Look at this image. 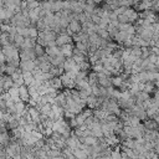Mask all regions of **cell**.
Instances as JSON below:
<instances>
[{
    "mask_svg": "<svg viewBox=\"0 0 159 159\" xmlns=\"http://www.w3.org/2000/svg\"><path fill=\"white\" fill-rule=\"evenodd\" d=\"M60 78H61V81H62V87L63 88H67V90H72V88H75L76 87V82H75V80L73 78H71L67 73H63V75H61L60 76Z\"/></svg>",
    "mask_w": 159,
    "mask_h": 159,
    "instance_id": "6da1fadb",
    "label": "cell"
},
{
    "mask_svg": "<svg viewBox=\"0 0 159 159\" xmlns=\"http://www.w3.org/2000/svg\"><path fill=\"white\" fill-rule=\"evenodd\" d=\"M10 77L12 78V82H14V86H15V87L19 88L20 86L24 85V76H22V71H21L20 67H18L16 71L12 73Z\"/></svg>",
    "mask_w": 159,
    "mask_h": 159,
    "instance_id": "7a4b0ae2",
    "label": "cell"
},
{
    "mask_svg": "<svg viewBox=\"0 0 159 159\" xmlns=\"http://www.w3.org/2000/svg\"><path fill=\"white\" fill-rule=\"evenodd\" d=\"M20 51V61H34L36 59V55L34 52V49L29 50H19Z\"/></svg>",
    "mask_w": 159,
    "mask_h": 159,
    "instance_id": "3957f363",
    "label": "cell"
},
{
    "mask_svg": "<svg viewBox=\"0 0 159 159\" xmlns=\"http://www.w3.org/2000/svg\"><path fill=\"white\" fill-rule=\"evenodd\" d=\"M63 70L65 72H69V71H80V67L78 65H76V62L73 61L72 56L71 57H66L65 62H63Z\"/></svg>",
    "mask_w": 159,
    "mask_h": 159,
    "instance_id": "277c9868",
    "label": "cell"
},
{
    "mask_svg": "<svg viewBox=\"0 0 159 159\" xmlns=\"http://www.w3.org/2000/svg\"><path fill=\"white\" fill-rule=\"evenodd\" d=\"M72 37L70 36V35H67V34H57V37H56V45L60 47V46H62V45H65V44H72Z\"/></svg>",
    "mask_w": 159,
    "mask_h": 159,
    "instance_id": "5b68a950",
    "label": "cell"
},
{
    "mask_svg": "<svg viewBox=\"0 0 159 159\" xmlns=\"http://www.w3.org/2000/svg\"><path fill=\"white\" fill-rule=\"evenodd\" d=\"M97 83H98V86H101V87L110 88V87L112 86V83H111V77H108V76L103 75L102 72H100V73H98V78H97Z\"/></svg>",
    "mask_w": 159,
    "mask_h": 159,
    "instance_id": "8992f818",
    "label": "cell"
},
{
    "mask_svg": "<svg viewBox=\"0 0 159 159\" xmlns=\"http://www.w3.org/2000/svg\"><path fill=\"white\" fill-rule=\"evenodd\" d=\"M19 98L25 102V103H28L29 100H30V93H29V87L26 86V85H22L19 87Z\"/></svg>",
    "mask_w": 159,
    "mask_h": 159,
    "instance_id": "52a82bcc",
    "label": "cell"
},
{
    "mask_svg": "<svg viewBox=\"0 0 159 159\" xmlns=\"http://www.w3.org/2000/svg\"><path fill=\"white\" fill-rule=\"evenodd\" d=\"M124 15L126 16H128V19H129V22L130 24H134L136 22V20L139 18V12L138 11H136L132 6H129V8H127L126 9V11H124Z\"/></svg>",
    "mask_w": 159,
    "mask_h": 159,
    "instance_id": "ba28073f",
    "label": "cell"
},
{
    "mask_svg": "<svg viewBox=\"0 0 159 159\" xmlns=\"http://www.w3.org/2000/svg\"><path fill=\"white\" fill-rule=\"evenodd\" d=\"M88 44H90V46H93V47L100 49V45H101V37L98 36L97 32L90 34V35H88Z\"/></svg>",
    "mask_w": 159,
    "mask_h": 159,
    "instance_id": "9c48e42d",
    "label": "cell"
},
{
    "mask_svg": "<svg viewBox=\"0 0 159 159\" xmlns=\"http://www.w3.org/2000/svg\"><path fill=\"white\" fill-rule=\"evenodd\" d=\"M19 67L21 69L22 72H31L36 66L34 61H20V66Z\"/></svg>",
    "mask_w": 159,
    "mask_h": 159,
    "instance_id": "30bf717a",
    "label": "cell"
},
{
    "mask_svg": "<svg viewBox=\"0 0 159 159\" xmlns=\"http://www.w3.org/2000/svg\"><path fill=\"white\" fill-rule=\"evenodd\" d=\"M65 60H66V57H65L62 54H60V55H57V56L50 57V63H51L52 66H59V67H63Z\"/></svg>",
    "mask_w": 159,
    "mask_h": 159,
    "instance_id": "8fae6325",
    "label": "cell"
},
{
    "mask_svg": "<svg viewBox=\"0 0 159 159\" xmlns=\"http://www.w3.org/2000/svg\"><path fill=\"white\" fill-rule=\"evenodd\" d=\"M73 44H65L62 46H60V50H61V54L65 56V57H71L72 56V50H73Z\"/></svg>",
    "mask_w": 159,
    "mask_h": 159,
    "instance_id": "7c38bea8",
    "label": "cell"
},
{
    "mask_svg": "<svg viewBox=\"0 0 159 159\" xmlns=\"http://www.w3.org/2000/svg\"><path fill=\"white\" fill-rule=\"evenodd\" d=\"M45 54H46L47 56H50V57H52V56H57V55L61 54V50H60V47H59L57 45L47 46V47H45Z\"/></svg>",
    "mask_w": 159,
    "mask_h": 159,
    "instance_id": "4fadbf2b",
    "label": "cell"
},
{
    "mask_svg": "<svg viewBox=\"0 0 159 159\" xmlns=\"http://www.w3.org/2000/svg\"><path fill=\"white\" fill-rule=\"evenodd\" d=\"M36 45V40L35 39H31V37H25L24 42L21 45V47L19 50H29V49H34Z\"/></svg>",
    "mask_w": 159,
    "mask_h": 159,
    "instance_id": "5bb4252c",
    "label": "cell"
},
{
    "mask_svg": "<svg viewBox=\"0 0 159 159\" xmlns=\"http://www.w3.org/2000/svg\"><path fill=\"white\" fill-rule=\"evenodd\" d=\"M67 29H70L73 34H78V32H81L82 25H81V22H80L78 20H72V21H70Z\"/></svg>",
    "mask_w": 159,
    "mask_h": 159,
    "instance_id": "9a60e30c",
    "label": "cell"
},
{
    "mask_svg": "<svg viewBox=\"0 0 159 159\" xmlns=\"http://www.w3.org/2000/svg\"><path fill=\"white\" fill-rule=\"evenodd\" d=\"M143 124H144V127H145V129H149V130H155V129H158V123L154 121L153 118H147L145 121H143L142 122Z\"/></svg>",
    "mask_w": 159,
    "mask_h": 159,
    "instance_id": "2e32d148",
    "label": "cell"
},
{
    "mask_svg": "<svg viewBox=\"0 0 159 159\" xmlns=\"http://www.w3.org/2000/svg\"><path fill=\"white\" fill-rule=\"evenodd\" d=\"M49 82H50V86H52V87H54L55 90H57V91H60V90L63 88V87H62V81H61V78L57 77V76H54Z\"/></svg>",
    "mask_w": 159,
    "mask_h": 159,
    "instance_id": "e0dca14e",
    "label": "cell"
},
{
    "mask_svg": "<svg viewBox=\"0 0 159 159\" xmlns=\"http://www.w3.org/2000/svg\"><path fill=\"white\" fill-rule=\"evenodd\" d=\"M11 140V134L9 132H3V133H0V144L6 147V145L10 143Z\"/></svg>",
    "mask_w": 159,
    "mask_h": 159,
    "instance_id": "ac0fdd59",
    "label": "cell"
},
{
    "mask_svg": "<svg viewBox=\"0 0 159 159\" xmlns=\"http://www.w3.org/2000/svg\"><path fill=\"white\" fill-rule=\"evenodd\" d=\"M111 83L114 88H119L122 86L123 83V78L121 77V75H118V76H112L111 77Z\"/></svg>",
    "mask_w": 159,
    "mask_h": 159,
    "instance_id": "d6986e66",
    "label": "cell"
},
{
    "mask_svg": "<svg viewBox=\"0 0 159 159\" xmlns=\"http://www.w3.org/2000/svg\"><path fill=\"white\" fill-rule=\"evenodd\" d=\"M155 90H157V87H155L154 82H152V81H148V82H145V83H144L143 91H144V92H147V93L152 95V93H153V92H154Z\"/></svg>",
    "mask_w": 159,
    "mask_h": 159,
    "instance_id": "ffe728a7",
    "label": "cell"
},
{
    "mask_svg": "<svg viewBox=\"0 0 159 159\" xmlns=\"http://www.w3.org/2000/svg\"><path fill=\"white\" fill-rule=\"evenodd\" d=\"M158 107H157V106H154V104H151L149 106V107L147 108V110H145V113H147V117L148 118H154L157 114H158Z\"/></svg>",
    "mask_w": 159,
    "mask_h": 159,
    "instance_id": "44dd1931",
    "label": "cell"
},
{
    "mask_svg": "<svg viewBox=\"0 0 159 159\" xmlns=\"http://www.w3.org/2000/svg\"><path fill=\"white\" fill-rule=\"evenodd\" d=\"M121 145H124V147L129 148V149H133L134 148V138H126L121 142Z\"/></svg>",
    "mask_w": 159,
    "mask_h": 159,
    "instance_id": "7402d4cb",
    "label": "cell"
},
{
    "mask_svg": "<svg viewBox=\"0 0 159 159\" xmlns=\"http://www.w3.org/2000/svg\"><path fill=\"white\" fill-rule=\"evenodd\" d=\"M50 72H51L52 75H54V76L60 77L61 75L65 73V70H63V67H59V66H52L51 70H50Z\"/></svg>",
    "mask_w": 159,
    "mask_h": 159,
    "instance_id": "603a6c76",
    "label": "cell"
},
{
    "mask_svg": "<svg viewBox=\"0 0 159 159\" xmlns=\"http://www.w3.org/2000/svg\"><path fill=\"white\" fill-rule=\"evenodd\" d=\"M72 154L77 158V159H87V154L82 151V149H80V148H76L72 151Z\"/></svg>",
    "mask_w": 159,
    "mask_h": 159,
    "instance_id": "cb8c5ba5",
    "label": "cell"
},
{
    "mask_svg": "<svg viewBox=\"0 0 159 159\" xmlns=\"http://www.w3.org/2000/svg\"><path fill=\"white\" fill-rule=\"evenodd\" d=\"M36 67H39L40 70H41V72H50L52 65L50 62H40L39 66H36Z\"/></svg>",
    "mask_w": 159,
    "mask_h": 159,
    "instance_id": "d4e9b609",
    "label": "cell"
},
{
    "mask_svg": "<svg viewBox=\"0 0 159 159\" xmlns=\"http://www.w3.org/2000/svg\"><path fill=\"white\" fill-rule=\"evenodd\" d=\"M34 52H35L36 57H40V56L45 55V47L41 46V45H39V44H36L35 47H34Z\"/></svg>",
    "mask_w": 159,
    "mask_h": 159,
    "instance_id": "484cf974",
    "label": "cell"
},
{
    "mask_svg": "<svg viewBox=\"0 0 159 159\" xmlns=\"http://www.w3.org/2000/svg\"><path fill=\"white\" fill-rule=\"evenodd\" d=\"M106 30L108 31V34H110V37H111V39H113V37H114V35H116V34L119 31V30H118V28H116V26H113L111 22L107 25V28H106Z\"/></svg>",
    "mask_w": 159,
    "mask_h": 159,
    "instance_id": "4316f807",
    "label": "cell"
},
{
    "mask_svg": "<svg viewBox=\"0 0 159 159\" xmlns=\"http://www.w3.org/2000/svg\"><path fill=\"white\" fill-rule=\"evenodd\" d=\"M24 40H25V37H24L22 35L16 34V35L14 36V45H15V47L20 49V47H21V45H22V42H24Z\"/></svg>",
    "mask_w": 159,
    "mask_h": 159,
    "instance_id": "83f0119b",
    "label": "cell"
},
{
    "mask_svg": "<svg viewBox=\"0 0 159 159\" xmlns=\"http://www.w3.org/2000/svg\"><path fill=\"white\" fill-rule=\"evenodd\" d=\"M130 55L134 56V57H140L142 55V50L139 46H132L130 47Z\"/></svg>",
    "mask_w": 159,
    "mask_h": 159,
    "instance_id": "f1b7e54d",
    "label": "cell"
},
{
    "mask_svg": "<svg viewBox=\"0 0 159 159\" xmlns=\"http://www.w3.org/2000/svg\"><path fill=\"white\" fill-rule=\"evenodd\" d=\"M37 36H39V30L35 28V26H30V28H29V37L36 40Z\"/></svg>",
    "mask_w": 159,
    "mask_h": 159,
    "instance_id": "f546056e",
    "label": "cell"
},
{
    "mask_svg": "<svg viewBox=\"0 0 159 159\" xmlns=\"http://www.w3.org/2000/svg\"><path fill=\"white\" fill-rule=\"evenodd\" d=\"M98 28H100V26H98ZM97 34H98V36L101 37V39H106V40H107V39H110V34H108V31L107 30H106V29H98L97 30Z\"/></svg>",
    "mask_w": 159,
    "mask_h": 159,
    "instance_id": "4dcf8cb0",
    "label": "cell"
},
{
    "mask_svg": "<svg viewBox=\"0 0 159 159\" xmlns=\"http://www.w3.org/2000/svg\"><path fill=\"white\" fill-rule=\"evenodd\" d=\"M50 158H55V157H59L62 154V151L61 149H50L47 153H46Z\"/></svg>",
    "mask_w": 159,
    "mask_h": 159,
    "instance_id": "1f68e13d",
    "label": "cell"
},
{
    "mask_svg": "<svg viewBox=\"0 0 159 159\" xmlns=\"http://www.w3.org/2000/svg\"><path fill=\"white\" fill-rule=\"evenodd\" d=\"M140 122H142V121H140L138 117H136V116H130V118H129V124H130L132 127H137Z\"/></svg>",
    "mask_w": 159,
    "mask_h": 159,
    "instance_id": "d6a6232c",
    "label": "cell"
},
{
    "mask_svg": "<svg viewBox=\"0 0 159 159\" xmlns=\"http://www.w3.org/2000/svg\"><path fill=\"white\" fill-rule=\"evenodd\" d=\"M140 50H142V55H140V57L144 60V59H148L149 57V55H151V50H149V47H140Z\"/></svg>",
    "mask_w": 159,
    "mask_h": 159,
    "instance_id": "836d02e7",
    "label": "cell"
},
{
    "mask_svg": "<svg viewBox=\"0 0 159 159\" xmlns=\"http://www.w3.org/2000/svg\"><path fill=\"white\" fill-rule=\"evenodd\" d=\"M117 20H118V22H119V24H128V22H129L128 16H126L124 14L118 15V16H117ZM129 24H130V22H129Z\"/></svg>",
    "mask_w": 159,
    "mask_h": 159,
    "instance_id": "e575fe53",
    "label": "cell"
},
{
    "mask_svg": "<svg viewBox=\"0 0 159 159\" xmlns=\"http://www.w3.org/2000/svg\"><path fill=\"white\" fill-rule=\"evenodd\" d=\"M91 90H92V95L96 96V97H100V95H101V91H100V86H98V85H96V86H92V87H91Z\"/></svg>",
    "mask_w": 159,
    "mask_h": 159,
    "instance_id": "d590c367",
    "label": "cell"
},
{
    "mask_svg": "<svg viewBox=\"0 0 159 159\" xmlns=\"http://www.w3.org/2000/svg\"><path fill=\"white\" fill-rule=\"evenodd\" d=\"M39 6H40V3L37 2V0H35V2H31V3H28V9H29V10L37 9Z\"/></svg>",
    "mask_w": 159,
    "mask_h": 159,
    "instance_id": "8d00e7d4",
    "label": "cell"
},
{
    "mask_svg": "<svg viewBox=\"0 0 159 159\" xmlns=\"http://www.w3.org/2000/svg\"><path fill=\"white\" fill-rule=\"evenodd\" d=\"M148 60H149V62H152V63H157V61L159 60V56H158V55H154V54H151L149 57H148Z\"/></svg>",
    "mask_w": 159,
    "mask_h": 159,
    "instance_id": "74e56055",
    "label": "cell"
},
{
    "mask_svg": "<svg viewBox=\"0 0 159 159\" xmlns=\"http://www.w3.org/2000/svg\"><path fill=\"white\" fill-rule=\"evenodd\" d=\"M104 3L108 4V5H117V6H119L118 0H104Z\"/></svg>",
    "mask_w": 159,
    "mask_h": 159,
    "instance_id": "f35d334b",
    "label": "cell"
},
{
    "mask_svg": "<svg viewBox=\"0 0 159 159\" xmlns=\"http://www.w3.org/2000/svg\"><path fill=\"white\" fill-rule=\"evenodd\" d=\"M154 153L159 155V144H155V147H154Z\"/></svg>",
    "mask_w": 159,
    "mask_h": 159,
    "instance_id": "ab89813d",
    "label": "cell"
},
{
    "mask_svg": "<svg viewBox=\"0 0 159 159\" xmlns=\"http://www.w3.org/2000/svg\"><path fill=\"white\" fill-rule=\"evenodd\" d=\"M153 119H154V121H155L157 123H158V126H159V114H157V116H155V117L153 118Z\"/></svg>",
    "mask_w": 159,
    "mask_h": 159,
    "instance_id": "60d3db41",
    "label": "cell"
},
{
    "mask_svg": "<svg viewBox=\"0 0 159 159\" xmlns=\"http://www.w3.org/2000/svg\"><path fill=\"white\" fill-rule=\"evenodd\" d=\"M0 119H4V113L0 111Z\"/></svg>",
    "mask_w": 159,
    "mask_h": 159,
    "instance_id": "b9f144b4",
    "label": "cell"
},
{
    "mask_svg": "<svg viewBox=\"0 0 159 159\" xmlns=\"http://www.w3.org/2000/svg\"><path fill=\"white\" fill-rule=\"evenodd\" d=\"M155 66H157V70H158V72H159V60L157 61V63H155Z\"/></svg>",
    "mask_w": 159,
    "mask_h": 159,
    "instance_id": "7bdbcfd3",
    "label": "cell"
},
{
    "mask_svg": "<svg viewBox=\"0 0 159 159\" xmlns=\"http://www.w3.org/2000/svg\"><path fill=\"white\" fill-rule=\"evenodd\" d=\"M139 2H152V3H153L154 0H139Z\"/></svg>",
    "mask_w": 159,
    "mask_h": 159,
    "instance_id": "ee69618b",
    "label": "cell"
},
{
    "mask_svg": "<svg viewBox=\"0 0 159 159\" xmlns=\"http://www.w3.org/2000/svg\"><path fill=\"white\" fill-rule=\"evenodd\" d=\"M24 2H26V3H31V2H35V0H24Z\"/></svg>",
    "mask_w": 159,
    "mask_h": 159,
    "instance_id": "f6af8a7d",
    "label": "cell"
},
{
    "mask_svg": "<svg viewBox=\"0 0 159 159\" xmlns=\"http://www.w3.org/2000/svg\"><path fill=\"white\" fill-rule=\"evenodd\" d=\"M155 143H157V144H159V136H158V138L155 139Z\"/></svg>",
    "mask_w": 159,
    "mask_h": 159,
    "instance_id": "bcb514c9",
    "label": "cell"
},
{
    "mask_svg": "<svg viewBox=\"0 0 159 159\" xmlns=\"http://www.w3.org/2000/svg\"><path fill=\"white\" fill-rule=\"evenodd\" d=\"M4 75V72H3V70H0V77H2Z\"/></svg>",
    "mask_w": 159,
    "mask_h": 159,
    "instance_id": "7dc6e473",
    "label": "cell"
},
{
    "mask_svg": "<svg viewBox=\"0 0 159 159\" xmlns=\"http://www.w3.org/2000/svg\"><path fill=\"white\" fill-rule=\"evenodd\" d=\"M39 3H44V2H46V0H37Z\"/></svg>",
    "mask_w": 159,
    "mask_h": 159,
    "instance_id": "c3c4849f",
    "label": "cell"
},
{
    "mask_svg": "<svg viewBox=\"0 0 159 159\" xmlns=\"http://www.w3.org/2000/svg\"><path fill=\"white\" fill-rule=\"evenodd\" d=\"M92 159H102L101 157H96V158H92Z\"/></svg>",
    "mask_w": 159,
    "mask_h": 159,
    "instance_id": "681fc988",
    "label": "cell"
},
{
    "mask_svg": "<svg viewBox=\"0 0 159 159\" xmlns=\"http://www.w3.org/2000/svg\"><path fill=\"white\" fill-rule=\"evenodd\" d=\"M67 2H70V3H72V2H76V0H67Z\"/></svg>",
    "mask_w": 159,
    "mask_h": 159,
    "instance_id": "f907efd6",
    "label": "cell"
},
{
    "mask_svg": "<svg viewBox=\"0 0 159 159\" xmlns=\"http://www.w3.org/2000/svg\"><path fill=\"white\" fill-rule=\"evenodd\" d=\"M157 111H158V114H159V106H158V110Z\"/></svg>",
    "mask_w": 159,
    "mask_h": 159,
    "instance_id": "816d5d0a",
    "label": "cell"
},
{
    "mask_svg": "<svg viewBox=\"0 0 159 159\" xmlns=\"http://www.w3.org/2000/svg\"><path fill=\"white\" fill-rule=\"evenodd\" d=\"M62 2H63V0H62Z\"/></svg>",
    "mask_w": 159,
    "mask_h": 159,
    "instance_id": "f5cc1de1",
    "label": "cell"
},
{
    "mask_svg": "<svg viewBox=\"0 0 159 159\" xmlns=\"http://www.w3.org/2000/svg\"><path fill=\"white\" fill-rule=\"evenodd\" d=\"M158 2H159V0H158Z\"/></svg>",
    "mask_w": 159,
    "mask_h": 159,
    "instance_id": "db71d44e",
    "label": "cell"
}]
</instances>
